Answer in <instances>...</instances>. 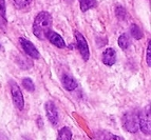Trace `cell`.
<instances>
[{
	"instance_id": "obj_1",
	"label": "cell",
	"mask_w": 151,
	"mask_h": 140,
	"mask_svg": "<svg viewBox=\"0 0 151 140\" xmlns=\"http://www.w3.org/2000/svg\"><path fill=\"white\" fill-rule=\"evenodd\" d=\"M52 29V16L48 12L42 11L36 16L33 23V33L40 40L47 39V36Z\"/></svg>"
},
{
	"instance_id": "obj_2",
	"label": "cell",
	"mask_w": 151,
	"mask_h": 140,
	"mask_svg": "<svg viewBox=\"0 0 151 140\" xmlns=\"http://www.w3.org/2000/svg\"><path fill=\"white\" fill-rule=\"evenodd\" d=\"M139 115V125L142 132L146 135H150L151 133V118H150V106H147L141 111V113L137 114Z\"/></svg>"
},
{
	"instance_id": "obj_3",
	"label": "cell",
	"mask_w": 151,
	"mask_h": 140,
	"mask_svg": "<svg viewBox=\"0 0 151 140\" xmlns=\"http://www.w3.org/2000/svg\"><path fill=\"white\" fill-rule=\"evenodd\" d=\"M124 126L128 132L135 133L139 130V115L134 113H127L123 118Z\"/></svg>"
},
{
	"instance_id": "obj_4",
	"label": "cell",
	"mask_w": 151,
	"mask_h": 140,
	"mask_svg": "<svg viewBox=\"0 0 151 140\" xmlns=\"http://www.w3.org/2000/svg\"><path fill=\"white\" fill-rule=\"evenodd\" d=\"M11 93H12L13 102H14L15 106L18 110L21 111L23 109V106H24V99H23L22 92L20 91V88L14 81L11 82Z\"/></svg>"
},
{
	"instance_id": "obj_5",
	"label": "cell",
	"mask_w": 151,
	"mask_h": 140,
	"mask_svg": "<svg viewBox=\"0 0 151 140\" xmlns=\"http://www.w3.org/2000/svg\"><path fill=\"white\" fill-rule=\"evenodd\" d=\"M75 37H76V41H77L78 50L81 52V57H83V59L85 61H88L89 57H90V52H89V46L86 39H85V37L81 35V33L78 32L75 33Z\"/></svg>"
},
{
	"instance_id": "obj_6",
	"label": "cell",
	"mask_w": 151,
	"mask_h": 140,
	"mask_svg": "<svg viewBox=\"0 0 151 140\" xmlns=\"http://www.w3.org/2000/svg\"><path fill=\"white\" fill-rule=\"evenodd\" d=\"M20 44L22 46L23 51L25 52V54L30 57L34 58V59H38L39 58V52L38 50L35 48V45L33 44L31 41H29L28 39L21 37L20 38Z\"/></svg>"
},
{
	"instance_id": "obj_7",
	"label": "cell",
	"mask_w": 151,
	"mask_h": 140,
	"mask_svg": "<svg viewBox=\"0 0 151 140\" xmlns=\"http://www.w3.org/2000/svg\"><path fill=\"white\" fill-rule=\"evenodd\" d=\"M45 112H47V116H48L51 123L54 125L57 124L59 117H58L57 108H56L55 103L53 101H48V102L45 103Z\"/></svg>"
},
{
	"instance_id": "obj_8",
	"label": "cell",
	"mask_w": 151,
	"mask_h": 140,
	"mask_svg": "<svg viewBox=\"0 0 151 140\" xmlns=\"http://www.w3.org/2000/svg\"><path fill=\"white\" fill-rule=\"evenodd\" d=\"M116 61V52L113 49H107L103 54V62L108 66L113 65Z\"/></svg>"
},
{
	"instance_id": "obj_9",
	"label": "cell",
	"mask_w": 151,
	"mask_h": 140,
	"mask_svg": "<svg viewBox=\"0 0 151 140\" xmlns=\"http://www.w3.org/2000/svg\"><path fill=\"white\" fill-rule=\"evenodd\" d=\"M47 39H49V41H50L52 44L56 45L57 48H65V41H63V37H61L59 34H57L56 32H53V31H51L50 33L48 34V36H47Z\"/></svg>"
},
{
	"instance_id": "obj_10",
	"label": "cell",
	"mask_w": 151,
	"mask_h": 140,
	"mask_svg": "<svg viewBox=\"0 0 151 140\" xmlns=\"http://www.w3.org/2000/svg\"><path fill=\"white\" fill-rule=\"evenodd\" d=\"M5 1L0 0V30L5 31L8 26V20H6V13H5Z\"/></svg>"
},
{
	"instance_id": "obj_11",
	"label": "cell",
	"mask_w": 151,
	"mask_h": 140,
	"mask_svg": "<svg viewBox=\"0 0 151 140\" xmlns=\"http://www.w3.org/2000/svg\"><path fill=\"white\" fill-rule=\"evenodd\" d=\"M63 85L67 91H74L77 88V82L72 76L63 75Z\"/></svg>"
},
{
	"instance_id": "obj_12",
	"label": "cell",
	"mask_w": 151,
	"mask_h": 140,
	"mask_svg": "<svg viewBox=\"0 0 151 140\" xmlns=\"http://www.w3.org/2000/svg\"><path fill=\"white\" fill-rule=\"evenodd\" d=\"M79 3H81V12H87L90 9L97 6V1L96 0H79Z\"/></svg>"
},
{
	"instance_id": "obj_13",
	"label": "cell",
	"mask_w": 151,
	"mask_h": 140,
	"mask_svg": "<svg viewBox=\"0 0 151 140\" xmlns=\"http://www.w3.org/2000/svg\"><path fill=\"white\" fill-rule=\"evenodd\" d=\"M58 139L59 140H71L72 139V132L69 128L65 126L59 131L58 134Z\"/></svg>"
},
{
	"instance_id": "obj_14",
	"label": "cell",
	"mask_w": 151,
	"mask_h": 140,
	"mask_svg": "<svg viewBox=\"0 0 151 140\" xmlns=\"http://www.w3.org/2000/svg\"><path fill=\"white\" fill-rule=\"evenodd\" d=\"M130 33H131V35H132V37H134L135 39H142V38H143V32H142V30L139 29V25H136V24L131 25Z\"/></svg>"
},
{
	"instance_id": "obj_15",
	"label": "cell",
	"mask_w": 151,
	"mask_h": 140,
	"mask_svg": "<svg viewBox=\"0 0 151 140\" xmlns=\"http://www.w3.org/2000/svg\"><path fill=\"white\" fill-rule=\"evenodd\" d=\"M119 45L122 50H126L129 46V38L126 34H122L119 38Z\"/></svg>"
},
{
	"instance_id": "obj_16",
	"label": "cell",
	"mask_w": 151,
	"mask_h": 140,
	"mask_svg": "<svg viewBox=\"0 0 151 140\" xmlns=\"http://www.w3.org/2000/svg\"><path fill=\"white\" fill-rule=\"evenodd\" d=\"M22 85L23 88L27 91H29V92H33V91L35 90V85H34V83H33V81L30 78H24L22 80Z\"/></svg>"
},
{
	"instance_id": "obj_17",
	"label": "cell",
	"mask_w": 151,
	"mask_h": 140,
	"mask_svg": "<svg viewBox=\"0 0 151 140\" xmlns=\"http://www.w3.org/2000/svg\"><path fill=\"white\" fill-rule=\"evenodd\" d=\"M32 2V0H14V3L18 9H23L25 6H28L30 3Z\"/></svg>"
},
{
	"instance_id": "obj_18",
	"label": "cell",
	"mask_w": 151,
	"mask_h": 140,
	"mask_svg": "<svg viewBox=\"0 0 151 140\" xmlns=\"http://www.w3.org/2000/svg\"><path fill=\"white\" fill-rule=\"evenodd\" d=\"M116 15H117V17H119V19H124L125 15H126L125 9L122 8V6H117V8H116Z\"/></svg>"
},
{
	"instance_id": "obj_19",
	"label": "cell",
	"mask_w": 151,
	"mask_h": 140,
	"mask_svg": "<svg viewBox=\"0 0 151 140\" xmlns=\"http://www.w3.org/2000/svg\"><path fill=\"white\" fill-rule=\"evenodd\" d=\"M146 60H147V64H148V66H150V62H151V59H150V42L148 43V48H147Z\"/></svg>"
},
{
	"instance_id": "obj_20",
	"label": "cell",
	"mask_w": 151,
	"mask_h": 140,
	"mask_svg": "<svg viewBox=\"0 0 151 140\" xmlns=\"http://www.w3.org/2000/svg\"><path fill=\"white\" fill-rule=\"evenodd\" d=\"M109 140H125L124 138L119 137L117 135H111L110 134V137H109Z\"/></svg>"
}]
</instances>
